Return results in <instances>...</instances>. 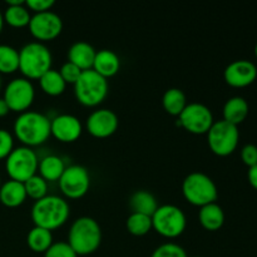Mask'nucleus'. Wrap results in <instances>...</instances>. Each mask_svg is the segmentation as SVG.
I'll use <instances>...</instances> for the list:
<instances>
[{
  "label": "nucleus",
  "mask_w": 257,
  "mask_h": 257,
  "mask_svg": "<svg viewBox=\"0 0 257 257\" xmlns=\"http://www.w3.org/2000/svg\"><path fill=\"white\" fill-rule=\"evenodd\" d=\"M70 207L64 198L48 195L35 201L32 207V221L34 226L53 231L62 227L69 218Z\"/></svg>",
  "instance_id": "f257e3e1"
},
{
  "label": "nucleus",
  "mask_w": 257,
  "mask_h": 257,
  "mask_svg": "<svg viewBox=\"0 0 257 257\" xmlns=\"http://www.w3.org/2000/svg\"><path fill=\"white\" fill-rule=\"evenodd\" d=\"M14 135L25 147H34L47 142L50 137V119L35 110H27L14 122Z\"/></svg>",
  "instance_id": "f03ea898"
},
{
  "label": "nucleus",
  "mask_w": 257,
  "mask_h": 257,
  "mask_svg": "<svg viewBox=\"0 0 257 257\" xmlns=\"http://www.w3.org/2000/svg\"><path fill=\"white\" fill-rule=\"evenodd\" d=\"M102 230L94 218L82 216L72 223L68 233V245L78 256L90 255L99 248Z\"/></svg>",
  "instance_id": "7ed1b4c3"
},
{
  "label": "nucleus",
  "mask_w": 257,
  "mask_h": 257,
  "mask_svg": "<svg viewBox=\"0 0 257 257\" xmlns=\"http://www.w3.org/2000/svg\"><path fill=\"white\" fill-rule=\"evenodd\" d=\"M52 64V53L44 43L30 42L19 50V70L27 79H39Z\"/></svg>",
  "instance_id": "20e7f679"
},
{
  "label": "nucleus",
  "mask_w": 257,
  "mask_h": 257,
  "mask_svg": "<svg viewBox=\"0 0 257 257\" xmlns=\"http://www.w3.org/2000/svg\"><path fill=\"white\" fill-rule=\"evenodd\" d=\"M182 193L187 202L197 207L216 202L218 197L216 183L202 172H192L186 176L182 182Z\"/></svg>",
  "instance_id": "39448f33"
},
{
  "label": "nucleus",
  "mask_w": 257,
  "mask_h": 257,
  "mask_svg": "<svg viewBox=\"0 0 257 257\" xmlns=\"http://www.w3.org/2000/svg\"><path fill=\"white\" fill-rule=\"evenodd\" d=\"M108 80L93 69L84 70L74 84V94L78 102L85 107H97L108 94Z\"/></svg>",
  "instance_id": "423d86ee"
},
{
  "label": "nucleus",
  "mask_w": 257,
  "mask_h": 257,
  "mask_svg": "<svg viewBox=\"0 0 257 257\" xmlns=\"http://www.w3.org/2000/svg\"><path fill=\"white\" fill-rule=\"evenodd\" d=\"M187 226L185 212L175 205L158 206L152 216V227L161 236L176 238L182 235Z\"/></svg>",
  "instance_id": "0eeeda50"
},
{
  "label": "nucleus",
  "mask_w": 257,
  "mask_h": 257,
  "mask_svg": "<svg viewBox=\"0 0 257 257\" xmlns=\"http://www.w3.org/2000/svg\"><path fill=\"white\" fill-rule=\"evenodd\" d=\"M5 160V170L10 180L24 183L30 177L37 175L39 160L37 153L30 147L22 146L14 148Z\"/></svg>",
  "instance_id": "6e6552de"
},
{
  "label": "nucleus",
  "mask_w": 257,
  "mask_h": 257,
  "mask_svg": "<svg viewBox=\"0 0 257 257\" xmlns=\"http://www.w3.org/2000/svg\"><path fill=\"white\" fill-rule=\"evenodd\" d=\"M240 132L237 125L226 120H217L207 132V143L210 150L220 157H226L235 152L238 146Z\"/></svg>",
  "instance_id": "1a4fd4ad"
},
{
  "label": "nucleus",
  "mask_w": 257,
  "mask_h": 257,
  "mask_svg": "<svg viewBox=\"0 0 257 257\" xmlns=\"http://www.w3.org/2000/svg\"><path fill=\"white\" fill-rule=\"evenodd\" d=\"M213 123L212 112L202 103H188L178 115V124L192 135H207Z\"/></svg>",
  "instance_id": "9d476101"
},
{
  "label": "nucleus",
  "mask_w": 257,
  "mask_h": 257,
  "mask_svg": "<svg viewBox=\"0 0 257 257\" xmlns=\"http://www.w3.org/2000/svg\"><path fill=\"white\" fill-rule=\"evenodd\" d=\"M4 100L10 110L23 113L29 110L35 98V89L32 80L27 78H15L10 80L4 90Z\"/></svg>",
  "instance_id": "9b49d317"
},
{
  "label": "nucleus",
  "mask_w": 257,
  "mask_h": 257,
  "mask_svg": "<svg viewBox=\"0 0 257 257\" xmlns=\"http://www.w3.org/2000/svg\"><path fill=\"white\" fill-rule=\"evenodd\" d=\"M63 195L70 200H79L84 197L90 187V176L85 167L73 165L65 167L62 177L58 181Z\"/></svg>",
  "instance_id": "f8f14e48"
},
{
  "label": "nucleus",
  "mask_w": 257,
  "mask_h": 257,
  "mask_svg": "<svg viewBox=\"0 0 257 257\" xmlns=\"http://www.w3.org/2000/svg\"><path fill=\"white\" fill-rule=\"evenodd\" d=\"M28 28L37 42H50L59 37L62 33L63 20L57 13L50 10V12L32 15Z\"/></svg>",
  "instance_id": "ddd939ff"
},
{
  "label": "nucleus",
  "mask_w": 257,
  "mask_h": 257,
  "mask_svg": "<svg viewBox=\"0 0 257 257\" xmlns=\"http://www.w3.org/2000/svg\"><path fill=\"white\" fill-rule=\"evenodd\" d=\"M118 125H119L118 115L107 108L93 110L87 118L88 132L95 138L110 137L118 130Z\"/></svg>",
  "instance_id": "4468645a"
},
{
  "label": "nucleus",
  "mask_w": 257,
  "mask_h": 257,
  "mask_svg": "<svg viewBox=\"0 0 257 257\" xmlns=\"http://www.w3.org/2000/svg\"><path fill=\"white\" fill-rule=\"evenodd\" d=\"M223 78L233 88H245L257 78V68L251 60L238 59L230 63L223 72Z\"/></svg>",
  "instance_id": "2eb2a0df"
},
{
  "label": "nucleus",
  "mask_w": 257,
  "mask_h": 257,
  "mask_svg": "<svg viewBox=\"0 0 257 257\" xmlns=\"http://www.w3.org/2000/svg\"><path fill=\"white\" fill-rule=\"evenodd\" d=\"M83 125L73 114H59L50 119V135L59 142L72 143L82 136Z\"/></svg>",
  "instance_id": "dca6fc26"
},
{
  "label": "nucleus",
  "mask_w": 257,
  "mask_h": 257,
  "mask_svg": "<svg viewBox=\"0 0 257 257\" xmlns=\"http://www.w3.org/2000/svg\"><path fill=\"white\" fill-rule=\"evenodd\" d=\"M97 50L87 42H75L68 50V62L77 65L80 70L92 69Z\"/></svg>",
  "instance_id": "f3484780"
},
{
  "label": "nucleus",
  "mask_w": 257,
  "mask_h": 257,
  "mask_svg": "<svg viewBox=\"0 0 257 257\" xmlns=\"http://www.w3.org/2000/svg\"><path fill=\"white\" fill-rule=\"evenodd\" d=\"M120 68V59L117 53L110 49L98 50L93 62L92 69L103 78L114 77Z\"/></svg>",
  "instance_id": "a211bd4d"
},
{
  "label": "nucleus",
  "mask_w": 257,
  "mask_h": 257,
  "mask_svg": "<svg viewBox=\"0 0 257 257\" xmlns=\"http://www.w3.org/2000/svg\"><path fill=\"white\" fill-rule=\"evenodd\" d=\"M8 8L5 9L4 22L13 28H24L29 25L32 15L25 5L24 0H8Z\"/></svg>",
  "instance_id": "6ab92c4d"
},
{
  "label": "nucleus",
  "mask_w": 257,
  "mask_h": 257,
  "mask_svg": "<svg viewBox=\"0 0 257 257\" xmlns=\"http://www.w3.org/2000/svg\"><path fill=\"white\" fill-rule=\"evenodd\" d=\"M27 192H25L24 183L18 181L9 180L2 183L0 187V202L4 206L10 208L19 207L27 200Z\"/></svg>",
  "instance_id": "aec40b11"
},
{
  "label": "nucleus",
  "mask_w": 257,
  "mask_h": 257,
  "mask_svg": "<svg viewBox=\"0 0 257 257\" xmlns=\"http://www.w3.org/2000/svg\"><path fill=\"white\" fill-rule=\"evenodd\" d=\"M248 103L245 98L238 95L230 98L223 104V120L233 125L241 124L248 115Z\"/></svg>",
  "instance_id": "412c9836"
},
{
  "label": "nucleus",
  "mask_w": 257,
  "mask_h": 257,
  "mask_svg": "<svg viewBox=\"0 0 257 257\" xmlns=\"http://www.w3.org/2000/svg\"><path fill=\"white\" fill-rule=\"evenodd\" d=\"M198 221L201 226L207 231H218L225 223V212L222 207L216 202L200 207Z\"/></svg>",
  "instance_id": "4be33fe9"
},
{
  "label": "nucleus",
  "mask_w": 257,
  "mask_h": 257,
  "mask_svg": "<svg viewBox=\"0 0 257 257\" xmlns=\"http://www.w3.org/2000/svg\"><path fill=\"white\" fill-rule=\"evenodd\" d=\"M65 170V165L60 157L55 155H49L43 157L38 165L40 177L44 178L47 182H54L59 181L63 172Z\"/></svg>",
  "instance_id": "5701e85b"
},
{
  "label": "nucleus",
  "mask_w": 257,
  "mask_h": 257,
  "mask_svg": "<svg viewBox=\"0 0 257 257\" xmlns=\"http://www.w3.org/2000/svg\"><path fill=\"white\" fill-rule=\"evenodd\" d=\"M130 207L132 212L142 213L152 217L153 213L157 211L158 202L155 196L145 190L136 191L130 198Z\"/></svg>",
  "instance_id": "b1692460"
},
{
  "label": "nucleus",
  "mask_w": 257,
  "mask_h": 257,
  "mask_svg": "<svg viewBox=\"0 0 257 257\" xmlns=\"http://www.w3.org/2000/svg\"><path fill=\"white\" fill-rule=\"evenodd\" d=\"M28 247L37 253H44L53 245V233L47 228L34 226L28 232L27 236Z\"/></svg>",
  "instance_id": "393cba45"
},
{
  "label": "nucleus",
  "mask_w": 257,
  "mask_h": 257,
  "mask_svg": "<svg viewBox=\"0 0 257 257\" xmlns=\"http://www.w3.org/2000/svg\"><path fill=\"white\" fill-rule=\"evenodd\" d=\"M187 104L186 94L180 88H170V89L166 90L162 97L163 109L168 114L175 115V117H178Z\"/></svg>",
  "instance_id": "a878e982"
},
{
  "label": "nucleus",
  "mask_w": 257,
  "mask_h": 257,
  "mask_svg": "<svg viewBox=\"0 0 257 257\" xmlns=\"http://www.w3.org/2000/svg\"><path fill=\"white\" fill-rule=\"evenodd\" d=\"M38 80H39V85L43 92L52 97H58V95L63 94L65 87H67V83L62 78L59 70L55 69L48 70Z\"/></svg>",
  "instance_id": "bb28decb"
},
{
  "label": "nucleus",
  "mask_w": 257,
  "mask_h": 257,
  "mask_svg": "<svg viewBox=\"0 0 257 257\" xmlns=\"http://www.w3.org/2000/svg\"><path fill=\"white\" fill-rule=\"evenodd\" d=\"M19 70V50L7 44H0V73L12 74Z\"/></svg>",
  "instance_id": "cd10ccee"
},
{
  "label": "nucleus",
  "mask_w": 257,
  "mask_h": 257,
  "mask_svg": "<svg viewBox=\"0 0 257 257\" xmlns=\"http://www.w3.org/2000/svg\"><path fill=\"white\" fill-rule=\"evenodd\" d=\"M127 226L128 232L132 233L133 236H145L152 230V217L147 215H142V213L132 212L127 218Z\"/></svg>",
  "instance_id": "c85d7f7f"
},
{
  "label": "nucleus",
  "mask_w": 257,
  "mask_h": 257,
  "mask_svg": "<svg viewBox=\"0 0 257 257\" xmlns=\"http://www.w3.org/2000/svg\"><path fill=\"white\" fill-rule=\"evenodd\" d=\"M24 187L28 197L33 198L34 201L42 200L43 197L48 196V182L39 175H34L25 181Z\"/></svg>",
  "instance_id": "c756f323"
},
{
  "label": "nucleus",
  "mask_w": 257,
  "mask_h": 257,
  "mask_svg": "<svg viewBox=\"0 0 257 257\" xmlns=\"http://www.w3.org/2000/svg\"><path fill=\"white\" fill-rule=\"evenodd\" d=\"M151 257H188V256L182 246L173 242H167L158 246V247L153 251Z\"/></svg>",
  "instance_id": "7c9ffc66"
},
{
  "label": "nucleus",
  "mask_w": 257,
  "mask_h": 257,
  "mask_svg": "<svg viewBox=\"0 0 257 257\" xmlns=\"http://www.w3.org/2000/svg\"><path fill=\"white\" fill-rule=\"evenodd\" d=\"M44 257H78L73 248L68 245V242H54L48 251L44 252Z\"/></svg>",
  "instance_id": "2f4dec72"
},
{
  "label": "nucleus",
  "mask_w": 257,
  "mask_h": 257,
  "mask_svg": "<svg viewBox=\"0 0 257 257\" xmlns=\"http://www.w3.org/2000/svg\"><path fill=\"white\" fill-rule=\"evenodd\" d=\"M59 73L67 84L74 85L75 82H77V80L79 79L80 75H82L83 70H80L79 68H78L77 65L73 64V63L67 62L62 65V68L59 69Z\"/></svg>",
  "instance_id": "473e14b6"
},
{
  "label": "nucleus",
  "mask_w": 257,
  "mask_h": 257,
  "mask_svg": "<svg viewBox=\"0 0 257 257\" xmlns=\"http://www.w3.org/2000/svg\"><path fill=\"white\" fill-rule=\"evenodd\" d=\"M14 150V140L12 133L7 130H0V160H4Z\"/></svg>",
  "instance_id": "72a5a7b5"
},
{
  "label": "nucleus",
  "mask_w": 257,
  "mask_h": 257,
  "mask_svg": "<svg viewBox=\"0 0 257 257\" xmlns=\"http://www.w3.org/2000/svg\"><path fill=\"white\" fill-rule=\"evenodd\" d=\"M25 5L29 9V12H34V14L39 13L50 12L52 8L55 5L54 0H27Z\"/></svg>",
  "instance_id": "f704fd0d"
},
{
  "label": "nucleus",
  "mask_w": 257,
  "mask_h": 257,
  "mask_svg": "<svg viewBox=\"0 0 257 257\" xmlns=\"http://www.w3.org/2000/svg\"><path fill=\"white\" fill-rule=\"evenodd\" d=\"M241 160L248 168L257 165V146L246 145L241 150Z\"/></svg>",
  "instance_id": "c9c22d12"
},
{
  "label": "nucleus",
  "mask_w": 257,
  "mask_h": 257,
  "mask_svg": "<svg viewBox=\"0 0 257 257\" xmlns=\"http://www.w3.org/2000/svg\"><path fill=\"white\" fill-rule=\"evenodd\" d=\"M247 178H248V182H250V185L252 186L255 190H257V165L248 168Z\"/></svg>",
  "instance_id": "e433bc0d"
},
{
  "label": "nucleus",
  "mask_w": 257,
  "mask_h": 257,
  "mask_svg": "<svg viewBox=\"0 0 257 257\" xmlns=\"http://www.w3.org/2000/svg\"><path fill=\"white\" fill-rule=\"evenodd\" d=\"M9 112L10 109L8 107L7 102L4 100V98H0V117H5Z\"/></svg>",
  "instance_id": "4c0bfd02"
},
{
  "label": "nucleus",
  "mask_w": 257,
  "mask_h": 257,
  "mask_svg": "<svg viewBox=\"0 0 257 257\" xmlns=\"http://www.w3.org/2000/svg\"><path fill=\"white\" fill-rule=\"evenodd\" d=\"M3 27H4V17H3V13L0 12V33H2Z\"/></svg>",
  "instance_id": "58836bf2"
},
{
  "label": "nucleus",
  "mask_w": 257,
  "mask_h": 257,
  "mask_svg": "<svg viewBox=\"0 0 257 257\" xmlns=\"http://www.w3.org/2000/svg\"><path fill=\"white\" fill-rule=\"evenodd\" d=\"M255 55H256V58H257V43H256V45H255Z\"/></svg>",
  "instance_id": "ea45409f"
},
{
  "label": "nucleus",
  "mask_w": 257,
  "mask_h": 257,
  "mask_svg": "<svg viewBox=\"0 0 257 257\" xmlns=\"http://www.w3.org/2000/svg\"><path fill=\"white\" fill-rule=\"evenodd\" d=\"M0 88H2V78H0Z\"/></svg>",
  "instance_id": "a19ab883"
},
{
  "label": "nucleus",
  "mask_w": 257,
  "mask_h": 257,
  "mask_svg": "<svg viewBox=\"0 0 257 257\" xmlns=\"http://www.w3.org/2000/svg\"><path fill=\"white\" fill-rule=\"evenodd\" d=\"M0 187H2V180H0Z\"/></svg>",
  "instance_id": "79ce46f5"
},
{
  "label": "nucleus",
  "mask_w": 257,
  "mask_h": 257,
  "mask_svg": "<svg viewBox=\"0 0 257 257\" xmlns=\"http://www.w3.org/2000/svg\"><path fill=\"white\" fill-rule=\"evenodd\" d=\"M193 257H201V256H193Z\"/></svg>",
  "instance_id": "37998d69"
}]
</instances>
